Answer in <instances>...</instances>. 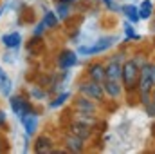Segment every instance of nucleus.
<instances>
[{
    "mask_svg": "<svg viewBox=\"0 0 155 154\" xmlns=\"http://www.w3.org/2000/svg\"><path fill=\"white\" fill-rule=\"evenodd\" d=\"M139 75H141V67L135 64L134 58H126L123 62V75L121 82L126 93H134L137 91V83H139Z\"/></svg>",
    "mask_w": 155,
    "mask_h": 154,
    "instance_id": "nucleus-1",
    "label": "nucleus"
},
{
    "mask_svg": "<svg viewBox=\"0 0 155 154\" xmlns=\"http://www.w3.org/2000/svg\"><path fill=\"white\" fill-rule=\"evenodd\" d=\"M78 93H79V94H83V96H88V98L96 100L97 103L105 102V98H107V93H105L103 83L94 82V80H90V78L81 80V82L78 83Z\"/></svg>",
    "mask_w": 155,
    "mask_h": 154,
    "instance_id": "nucleus-2",
    "label": "nucleus"
},
{
    "mask_svg": "<svg viewBox=\"0 0 155 154\" xmlns=\"http://www.w3.org/2000/svg\"><path fill=\"white\" fill-rule=\"evenodd\" d=\"M155 89V78H153V62H146L141 65V75L137 83V93H153Z\"/></svg>",
    "mask_w": 155,
    "mask_h": 154,
    "instance_id": "nucleus-3",
    "label": "nucleus"
},
{
    "mask_svg": "<svg viewBox=\"0 0 155 154\" xmlns=\"http://www.w3.org/2000/svg\"><path fill=\"white\" fill-rule=\"evenodd\" d=\"M116 42H117L116 37H103V38H99L94 45H90V47L81 45V47L78 49V53H79V54H88V56H92V54H99V53L108 51Z\"/></svg>",
    "mask_w": 155,
    "mask_h": 154,
    "instance_id": "nucleus-4",
    "label": "nucleus"
},
{
    "mask_svg": "<svg viewBox=\"0 0 155 154\" xmlns=\"http://www.w3.org/2000/svg\"><path fill=\"white\" fill-rule=\"evenodd\" d=\"M9 103H11V109H13V113L18 116L20 120L24 118V116H27L29 113H33V109H31V103L24 98V96H13L11 100H9Z\"/></svg>",
    "mask_w": 155,
    "mask_h": 154,
    "instance_id": "nucleus-5",
    "label": "nucleus"
},
{
    "mask_svg": "<svg viewBox=\"0 0 155 154\" xmlns=\"http://www.w3.org/2000/svg\"><path fill=\"white\" fill-rule=\"evenodd\" d=\"M103 87H105L107 96H108V98H112V100L121 98V94H123V91H124V87H123V82H121V80H110V78H105Z\"/></svg>",
    "mask_w": 155,
    "mask_h": 154,
    "instance_id": "nucleus-6",
    "label": "nucleus"
},
{
    "mask_svg": "<svg viewBox=\"0 0 155 154\" xmlns=\"http://www.w3.org/2000/svg\"><path fill=\"white\" fill-rule=\"evenodd\" d=\"M87 78L103 83L105 78H107V69H105V65H103L101 62H92V64H88V67H87Z\"/></svg>",
    "mask_w": 155,
    "mask_h": 154,
    "instance_id": "nucleus-7",
    "label": "nucleus"
},
{
    "mask_svg": "<svg viewBox=\"0 0 155 154\" xmlns=\"http://www.w3.org/2000/svg\"><path fill=\"white\" fill-rule=\"evenodd\" d=\"M74 109L76 111H83V113H96L97 111V102L92 100V98H88V96L79 94L74 100Z\"/></svg>",
    "mask_w": 155,
    "mask_h": 154,
    "instance_id": "nucleus-8",
    "label": "nucleus"
},
{
    "mask_svg": "<svg viewBox=\"0 0 155 154\" xmlns=\"http://www.w3.org/2000/svg\"><path fill=\"white\" fill-rule=\"evenodd\" d=\"M76 64H78V54L74 53V51L65 49V51H61V53L58 54V65H60V69L67 71V69L74 67Z\"/></svg>",
    "mask_w": 155,
    "mask_h": 154,
    "instance_id": "nucleus-9",
    "label": "nucleus"
},
{
    "mask_svg": "<svg viewBox=\"0 0 155 154\" xmlns=\"http://www.w3.org/2000/svg\"><path fill=\"white\" fill-rule=\"evenodd\" d=\"M65 149H67L69 152H76V154L83 152V151H85V140L71 132V134L65 136Z\"/></svg>",
    "mask_w": 155,
    "mask_h": 154,
    "instance_id": "nucleus-10",
    "label": "nucleus"
},
{
    "mask_svg": "<svg viewBox=\"0 0 155 154\" xmlns=\"http://www.w3.org/2000/svg\"><path fill=\"white\" fill-rule=\"evenodd\" d=\"M74 121L83 123V125H88V127H92V129L99 123V120L96 118V113H83V111H76V114H74Z\"/></svg>",
    "mask_w": 155,
    "mask_h": 154,
    "instance_id": "nucleus-11",
    "label": "nucleus"
},
{
    "mask_svg": "<svg viewBox=\"0 0 155 154\" xmlns=\"http://www.w3.org/2000/svg\"><path fill=\"white\" fill-rule=\"evenodd\" d=\"M22 123L25 127L27 136H33L36 132V129H38V116H36V113H29L27 116H24L22 118Z\"/></svg>",
    "mask_w": 155,
    "mask_h": 154,
    "instance_id": "nucleus-12",
    "label": "nucleus"
},
{
    "mask_svg": "<svg viewBox=\"0 0 155 154\" xmlns=\"http://www.w3.org/2000/svg\"><path fill=\"white\" fill-rule=\"evenodd\" d=\"M35 152H38V154L52 152V142H51V138H49V136H40V138H36Z\"/></svg>",
    "mask_w": 155,
    "mask_h": 154,
    "instance_id": "nucleus-13",
    "label": "nucleus"
},
{
    "mask_svg": "<svg viewBox=\"0 0 155 154\" xmlns=\"http://www.w3.org/2000/svg\"><path fill=\"white\" fill-rule=\"evenodd\" d=\"M71 132H72V134H76V136H79V138H83V140H88V138L92 136V127L74 121V123L71 125Z\"/></svg>",
    "mask_w": 155,
    "mask_h": 154,
    "instance_id": "nucleus-14",
    "label": "nucleus"
},
{
    "mask_svg": "<svg viewBox=\"0 0 155 154\" xmlns=\"http://www.w3.org/2000/svg\"><path fill=\"white\" fill-rule=\"evenodd\" d=\"M20 42H22V37H20V33H16V31L7 33V35H2V44H4L7 49H16V47L20 45Z\"/></svg>",
    "mask_w": 155,
    "mask_h": 154,
    "instance_id": "nucleus-15",
    "label": "nucleus"
},
{
    "mask_svg": "<svg viewBox=\"0 0 155 154\" xmlns=\"http://www.w3.org/2000/svg\"><path fill=\"white\" fill-rule=\"evenodd\" d=\"M121 11L126 15L128 22H132L134 26L141 20V16H139V7H135V5H123V7H121Z\"/></svg>",
    "mask_w": 155,
    "mask_h": 154,
    "instance_id": "nucleus-16",
    "label": "nucleus"
},
{
    "mask_svg": "<svg viewBox=\"0 0 155 154\" xmlns=\"http://www.w3.org/2000/svg\"><path fill=\"white\" fill-rule=\"evenodd\" d=\"M153 15V2L152 0H143V4L139 5V16L141 20H148Z\"/></svg>",
    "mask_w": 155,
    "mask_h": 154,
    "instance_id": "nucleus-17",
    "label": "nucleus"
},
{
    "mask_svg": "<svg viewBox=\"0 0 155 154\" xmlns=\"http://www.w3.org/2000/svg\"><path fill=\"white\" fill-rule=\"evenodd\" d=\"M54 13L58 15V18L60 20H67L69 16H71V4L69 2H58L56 4V9H54Z\"/></svg>",
    "mask_w": 155,
    "mask_h": 154,
    "instance_id": "nucleus-18",
    "label": "nucleus"
},
{
    "mask_svg": "<svg viewBox=\"0 0 155 154\" xmlns=\"http://www.w3.org/2000/svg\"><path fill=\"white\" fill-rule=\"evenodd\" d=\"M43 24H45L47 29H56L58 24H60V18H58V15H56L54 11H45V15H43Z\"/></svg>",
    "mask_w": 155,
    "mask_h": 154,
    "instance_id": "nucleus-19",
    "label": "nucleus"
},
{
    "mask_svg": "<svg viewBox=\"0 0 155 154\" xmlns=\"http://www.w3.org/2000/svg\"><path fill=\"white\" fill-rule=\"evenodd\" d=\"M11 87H13V83H11V80L9 76L2 71V67H0V91H2V94L4 96H9L11 94Z\"/></svg>",
    "mask_w": 155,
    "mask_h": 154,
    "instance_id": "nucleus-20",
    "label": "nucleus"
},
{
    "mask_svg": "<svg viewBox=\"0 0 155 154\" xmlns=\"http://www.w3.org/2000/svg\"><path fill=\"white\" fill-rule=\"evenodd\" d=\"M69 98H71V94H69V93H61V94H58V96H56V98L51 102V107H52V109H56V107H61V105H63V103H65Z\"/></svg>",
    "mask_w": 155,
    "mask_h": 154,
    "instance_id": "nucleus-21",
    "label": "nucleus"
},
{
    "mask_svg": "<svg viewBox=\"0 0 155 154\" xmlns=\"http://www.w3.org/2000/svg\"><path fill=\"white\" fill-rule=\"evenodd\" d=\"M123 27H124V33H126V40H130V38L141 40V37H139V35H135V31H134V24H132V22H126Z\"/></svg>",
    "mask_w": 155,
    "mask_h": 154,
    "instance_id": "nucleus-22",
    "label": "nucleus"
},
{
    "mask_svg": "<svg viewBox=\"0 0 155 154\" xmlns=\"http://www.w3.org/2000/svg\"><path fill=\"white\" fill-rule=\"evenodd\" d=\"M132 58H134V60H135V64H137V65H139V67H141V65H144V64H146V62H148V56H146V54H144V53H135V54H134V56H132Z\"/></svg>",
    "mask_w": 155,
    "mask_h": 154,
    "instance_id": "nucleus-23",
    "label": "nucleus"
},
{
    "mask_svg": "<svg viewBox=\"0 0 155 154\" xmlns=\"http://www.w3.org/2000/svg\"><path fill=\"white\" fill-rule=\"evenodd\" d=\"M144 107V111H146V114L150 116V118H155V103L153 100L150 102V103H146V105H143Z\"/></svg>",
    "mask_w": 155,
    "mask_h": 154,
    "instance_id": "nucleus-24",
    "label": "nucleus"
},
{
    "mask_svg": "<svg viewBox=\"0 0 155 154\" xmlns=\"http://www.w3.org/2000/svg\"><path fill=\"white\" fill-rule=\"evenodd\" d=\"M103 4H105L110 11H121V5H119V4H116L114 0H103Z\"/></svg>",
    "mask_w": 155,
    "mask_h": 154,
    "instance_id": "nucleus-25",
    "label": "nucleus"
},
{
    "mask_svg": "<svg viewBox=\"0 0 155 154\" xmlns=\"http://www.w3.org/2000/svg\"><path fill=\"white\" fill-rule=\"evenodd\" d=\"M31 94H33L35 98H38V100H43V98L47 96V94H45L43 91H40L38 87H31Z\"/></svg>",
    "mask_w": 155,
    "mask_h": 154,
    "instance_id": "nucleus-26",
    "label": "nucleus"
},
{
    "mask_svg": "<svg viewBox=\"0 0 155 154\" xmlns=\"http://www.w3.org/2000/svg\"><path fill=\"white\" fill-rule=\"evenodd\" d=\"M45 29H47V27H45V24H43V20H41V22H40L38 26L35 27V31H33V35H35V37H40V35H41V33H43Z\"/></svg>",
    "mask_w": 155,
    "mask_h": 154,
    "instance_id": "nucleus-27",
    "label": "nucleus"
},
{
    "mask_svg": "<svg viewBox=\"0 0 155 154\" xmlns=\"http://www.w3.org/2000/svg\"><path fill=\"white\" fill-rule=\"evenodd\" d=\"M4 121H5V113L0 111V123H4Z\"/></svg>",
    "mask_w": 155,
    "mask_h": 154,
    "instance_id": "nucleus-28",
    "label": "nucleus"
},
{
    "mask_svg": "<svg viewBox=\"0 0 155 154\" xmlns=\"http://www.w3.org/2000/svg\"><path fill=\"white\" fill-rule=\"evenodd\" d=\"M152 100H153V103H155V89H153V93H152Z\"/></svg>",
    "mask_w": 155,
    "mask_h": 154,
    "instance_id": "nucleus-29",
    "label": "nucleus"
},
{
    "mask_svg": "<svg viewBox=\"0 0 155 154\" xmlns=\"http://www.w3.org/2000/svg\"><path fill=\"white\" fill-rule=\"evenodd\" d=\"M4 9H5V5H2V7H0V15L4 13Z\"/></svg>",
    "mask_w": 155,
    "mask_h": 154,
    "instance_id": "nucleus-30",
    "label": "nucleus"
},
{
    "mask_svg": "<svg viewBox=\"0 0 155 154\" xmlns=\"http://www.w3.org/2000/svg\"><path fill=\"white\" fill-rule=\"evenodd\" d=\"M61 2H69V4H72V2H76V0H61Z\"/></svg>",
    "mask_w": 155,
    "mask_h": 154,
    "instance_id": "nucleus-31",
    "label": "nucleus"
},
{
    "mask_svg": "<svg viewBox=\"0 0 155 154\" xmlns=\"http://www.w3.org/2000/svg\"><path fill=\"white\" fill-rule=\"evenodd\" d=\"M153 78H155V62H153Z\"/></svg>",
    "mask_w": 155,
    "mask_h": 154,
    "instance_id": "nucleus-32",
    "label": "nucleus"
},
{
    "mask_svg": "<svg viewBox=\"0 0 155 154\" xmlns=\"http://www.w3.org/2000/svg\"><path fill=\"white\" fill-rule=\"evenodd\" d=\"M153 35H155V20H153Z\"/></svg>",
    "mask_w": 155,
    "mask_h": 154,
    "instance_id": "nucleus-33",
    "label": "nucleus"
},
{
    "mask_svg": "<svg viewBox=\"0 0 155 154\" xmlns=\"http://www.w3.org/2000/svg\"><path fill=\"white\" fill-rule=\"evenodd\" d=\"M0 151H2V140H0Z\"/></svg>",
    "mask_w": 155,
    "mask_h": 154,
    "instance_id": "nucleus-34",
    "label": "nucleus"
}]
</instances>
